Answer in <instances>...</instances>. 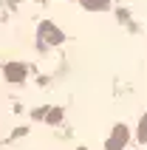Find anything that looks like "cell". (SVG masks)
<instances>
[{
    "instance_id": "obj_1",
    "label": "cell",
    "mask_w": 147,
    "mask_h": 150,
    "mask_svg": "<svg viewBox=\"0 0 147 150\" xmlns=\"http://www.w3.org/2000/svg\"><path fill=\"white\" fill-rule=\"evenodd\" d=\"M141 139H147V116L141 119Z\"/></svg>"
}]
</instances>
